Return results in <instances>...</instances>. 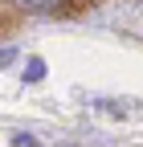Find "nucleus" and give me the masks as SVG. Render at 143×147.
Returning <instances> with one entry per match:
<instances>
[{
  "instance_id": "f03ea898",
  "label": "nucleus",
  "mask_w": 143,
  "mask_h": 147,
  "mask_svg": "<svg viewBox=\"0 0 143 147\" xmlns=\"http://www.w3.org/2000/svg\"><path fill=\"white\" fill-rule=\"evenodd\" d=\"M45 78V61L41 57H29V65H25V82H41Z\"/></svg>"
},
{
  "instance_id": "7ed1b4c3",
  "label": "nucleus",
  "mask_w": 143,
  "mask_h": 147,
  "mask_svg": "<svg viewBox=\"0 0 143 147\" xmlns=\"http://www.w3.org/2000/svg\"><path fill=\"white\" fill-rule=\"evenodd\" d=\"M12 147H37V139L33 135H12Z\"/></svg>"
},
{
  "instance_id": "f257e3e1",
  "label": "nucleus",
  "mask_w": 143,
  "mask_h": 147,
  "mask_svg": "<svg viewBox=\"0 0 143 147\" xmlns=\"http://www.w3.org/2000/svg\"><path fill=\"white\" fill-rule=\"evenodd\" d=\"M16 4H21V8H29V12H53L61 0H16Z\"/></svg>"
},
{
  "instance_id": "20e7f679",
  "label": "nucleus",
  "mask_w": 143,
  "mask_h": 147,
  "mask_svg": "<svg viewBox=\"0 0 143 147\" xmlns=\"http://www.w3.org/2000/svg\"><path fill=\"white\" fill-rule=\"evenodd\" d=\"M12 57H16V49H0V65H8Z\"/></svg>"
}]
</instances>
